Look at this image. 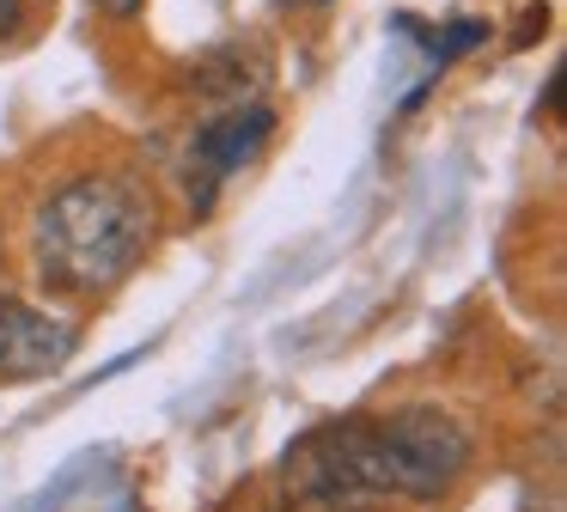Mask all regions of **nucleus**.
<instances>
[{"mask_svg":"<svg viewBox=\"0 0 567 512\" xmlns=\"http://www.w3.org/2000/svg\"><path fill=\"white\" fill-rule=\"evenodd\" d=\"M153 202L128 177H74L38 207V268L62 293H104L147 256Z\"/></svg>","mask_w":567,"mask_h":512,"instance_id":"f257e3e1","label":"nucleus"},{"mask_svg":"<svg viewBox=\"0 0 567 512\" xmlns=\"http://www.w3.org/2000/svg\"><path fill=\"white\" fill-rule=\"evenodd\" d=\"M354 470L372 500H440L470 470V433L445 409H396L384 421H348Z\"/></svg>","mask_w":567,"mask_h":512,"instance_id":"f03ea898","label":"nucleus"},{"mask_svg":"<svg viewBox=\"0 0 567 512\" xmlns=\"http://www.w3.org/2000/svg\"><path fill=\"white\" fill-rule=\"evenodd\" d=\"M287 494L306 500V506H323V512H372L379 500L367 494L354 470V446H348V421H330V427H311L293 451H287Z\"/></svg>","mask_w":567,"mask_h":512,"instance_id":"7ed1b4c3","label":"nucleus"},{"mask_svg":"<svg viewBox=\"0 0 567 512\" xmlns=\"http://www.w3.org/2000/svg\"><path fill=\"white\" fill-rule=\"evenodd\" d=\"M275 134V110L269 104H233L226 116H214L208 129H196V146H189V202L196 214H208L220 183L233 171H245L250 158L269 146Z\"/></svg>","mask_w":567,"mask_h":512,"instance_id":"20e7f679","label":"nucleus"},{"mask_svg":"<svg viewBox=\"0 0 567 512\" xmlns=\"http://www.w3.org/2000/svg\"><path fill=\"white\" fill-rule=\"evenodd\" d=\"M80 354V329L62 317L38 311L25 299H0V378L7 385H38V378L62 372Z\"/></svg>","mask_w":567,"mask_h":512,"instance_id":"39448f33","label":"nucleus"},{"mask_svg":"<svg viewBox=\"0 0 567 512\" xmlns=\"http://www.w3.org/2000/svg\"><path fill=\"white\" fill-rule=\"evenodd\" d=\"M396 31L409 37V43H421L433 55V68H452L457 55H470V49H482L488 43V24L482 19H452L445 31H427V24H415V19H396Z\"/></svg>","mask_w":567,"mask_h":512,"instance_id":"423d86ee","label":"nucleus"},{"mask_svg":"<svg viewBox=\"0 0 567 512\" xmlns=\"http://www.w3.org/2000/svg\"><path fill=\"white\" fill-rule=\"evenodd\" d=\"M19 19H25V0H0V43L19 31Z\"/></svg>","mask_w":567,"mask_h":512,"instance_id":"0eeeda50","label":"nucleus"},{"mask_svg":"<svg viewBox=\"0 0 567 512\" xmlns=\"http://www.w3.org/2000/svg\"><path fill=\"white\" fill-rule=\"evenodd\" d=\"M99 12H111V19H135L141 12V0H92Z\"/></svg>","mask_w":567,"mask_h":512,"instance_id":"6e6552de","label":"nucleus"},{"mask_svg":"<svg viewBox=\"0 0 567 512\" xmlns=\"http://www.w3.org/2000/svg\"><path fill=\"white\" fill-rule=\"evenodd\" d=\"M306 7H330V0H306Z\"/></svg>","mask_w":567,"mask_h":512,"instance_id":"1a4fd4ad","label":"nucleus"}]
</instances>
